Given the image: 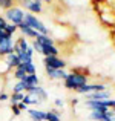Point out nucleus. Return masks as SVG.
Segmentation results:
<instances>
[{
    "label": "nucleus",
    "instance_id": "obj_17",
    "mask_svg": "<svg viewBox=\"0 0 115 121\" xmlns=\"http://www.w3.org/2000/svg\"><path fill=\"white\" fill-rule=\"evenodd\" d=\"M60 54V49L54 44V46H46V48H41V55L43 57H51V55H54V57H57Z\"/></svg>",
    "mask_w": 115,
    "mask_h": 121
},
{
    "label": "nucleus",
    "instance_id": "obj_19",
    "mask_svg": "<svg viewBox=\"0 0 115 121\" xmlns=\"http://www.w3.org/2000/svg\"><path fill=\"white\" fill-rule=\"evenodd\" d=\"M25 98V94L22 92V94H17V92H11V95H9V101H11V104H18L22 103Z\"/></svg>",
    "mask_w": 115,
    "mask_h": 121
},
{
    "label": "nucleus",
    "instance_id": "obj_10",
    "mask_svg": "<svg viewBox=\"0 0 115 121\" xmlns=\"http://www.w3.org/2000/svg\"><path fill=\"white\" fill-rule=\"evenodd\" d=\"M103 101V100H111V92L103 91V92H92V94L84 95V101Z\"/></svg>",
    "mask_w": 115,
    "mask_h": 121
},
{
    "label": "nucleus",
    "instance_id": "obj_4",
    "mask_svg": "<svg viewBox=\"0 0 115 121\" xmlns=\"http://www.w3.org/2000/svg\"><path fill=\"white\" fill-rule=\"evenodd\" d=\"M112 100H103V101H84V106L88 107L91 112H107L109 109H112Z\"/></svg>",
    "mask_w": 115,
    "mask_h": 121
},
{
    "label": "nucleus",
    "instance_id": "obj_12",
    "mask_svg": "<svg viewBox=\"0 0 115 121\" xmlns=\"http://www.w3.org/2000/svg\"><path fill=\"white\" fill-rule=\"evenodd\" d=\"M18 31H20V32L23 34V37H28V39H32V40H35L37 37L40 35V34H38L37 31H34L32 28H29L26 23H25V22L18 25Z\"/></svg>",
    "mask_w": 115,
    "mask_h": 121
},
{
    "label": "nucleus",
    "instance_id": "obj_1",
    "mask_svg": "<svg viewBox=\"0 0 115 121\" xmlns=\"http://www.w3.org/2000/svg\"><path fill=\"white\" fill-rule=\"evenodd\" d=\"M88 83H89V78H88V75H86V74L78 72V71H72L71 74H68V77H66L63 86H65L68 91H74L75 92L78 87L88 84Z\"/></svg>",
    "mask_w": 115,
    "mask_h": 121
},
{
    "label": "nucleus",
    "instance_id": "obj_3",
    "mask_svg": "<svg viewBox=\"0 0 115 121\" xmlns=\"http://www.w3.org/2000/svg\"><path fill=\"white\" fill-rule=\"evenodd\" d=\"M3 17L6 18V22L11 25H15L18 26L20 23H23V18H25V11L22 6H12L11 9L5 11V15Z\"/></svg>",
    "mask_w": 115,
    "mask_h": 121
},
{
    "label": "nucleus",
    "instance_id": "obj_29",
    "mask_svg": "<svg viewBox=\"0 0 115 121\" xmlns=\"http://www.w3.org/2000/svg\"><path fill=\"white\" fill-rule=\"evenodd\" d=\"M9 100V94L6 92H0V101H8Z\"/></svg>",
    "mask_w": 115,
    "mask_h": 121
},
{
    "label": "nucleus",
    "instance_id": "obj_18",
    "mask_svg": "<svg viewBox=\"0 0 115 121\" xmlns=\"http://www.w3.org/2000/svg\"><path fill=\"white\" fill-rule=\"evenodd\" d=\"M22 68L25 69V72H26V75H34L37 74V66L32 63H22Z\"/></svg>",
    "mask_w": 115,
    "mask_h": 121
},
{
    "label": "nucleus",
    "instance_id": "obj_15",
    "mask_svg": "<svg viewBox=\"0 0 115 121\" xmlns=\"http://www.w3.org/2000/svg\"><path fill=\"white\" fill-rule=\"evenodd\" d=\"M29 118L32 121H46V112L43 110H37V109H28L26 110Z\"/></svg>",
    "mask_w": 115,
    "mask_h": 121
},
{
    "label": "nucleus",
    "instance_id": "obj_24",
    "mask_svg": "<svg viewBox=\"0 0 115 121\" xmlns=\"http://www.w3.org/2000/svg\"><path fill=\"white\" fill-rule=\"evenodd\" d=\"M12 92H17V94H22V92H23V94H25V84H23V81H17V83H14Z\"/></svg>",
    "mask_w": 115,
    "mask_h": 121
},
{
    "label": "nucleus",
    "instance_id": "obj_27",
    "mask_svg": "<svg viewBox=\"0 0 115 121\" xmlns=\"http://www.w3.org/2000/svg\"><path fill=\"white\" fill-rule=\"evenodd\" d=\"M9 39H12V35H9L5 29L0 31V43H2V41H5V40H9Z\"/></svg>",
    "mask_w": 115,
    "mask_h": 121
},
{
    "label": "nucleus",
    "instance_id": "obj_34",
    "mask_svg": "<svg viewBox=\"0 0 115 121\" xmlns=\"http://www.w3.org/2000/svg\"><path fill=\"white\" fill-rule=\"evenodd\" d=\"M112 101H114V104H112V110L115 112V100H112Z\"/></svg>",
    "mask_w": 115,
    "mask_h": 121
},
{
    "label": "nucleus",
    "instance_id": "obj_30",
    "mask_svg": "<svg viewBox=\"0 0 115 121\" xmlns=\"http://www.w3.org/2000/svg\"><path fill=\"white\" fill-rule=\"evenodd\" d=\"M54 104H55L57 107H63V106H65V101H63V100H60V98H57V100L54 101Z\"/></svg>",
    "mask_w": 115,
    "mask_h": 121
},
{
    "label": "nucleus",
    "instance_id": "obj_23",
    "mask_svg": "<svg viewBox=\"0 0 115 121\" xmlns=\"http://www.w3.org/2000/svg\"><path fill=\"white\" fill-rule=\"evenodd\" d=\"M23 103L26 104V106H31V104H34V106H37V104H40V101L35 100V98H32L29 94H25V98H23Z\"/></svg>",
    "mask_w": 115,
    "mask_h": 121
},
{
    "label": "nucleus",
    "instance_id": "obj_32",
    "mask_svg": "<svg viewBox=\"0 0 115 121\" xmlns=\"http://www.w3.org/2000/svg\"><path fill=\"white\" fill-rule=\"evenodd\" d=\"M77 103H78V100H77V98H74V100H72V106H75Z\"/></svg>",
    "mask_w": 115,
    "mask_h": 121
},
{
    "label": "nucleus",
    "instance_id": "obj_5",
    "mask_svg": "<svg viewBox=\"0 0 115 121\" xmlns=\"http://www.w3.org/2000/svg\"><path fill=\"white\" fill-rule=\"evenodd\" d=\"M20 5L23 6L25 9H28V12L31 14H41L43 12V3L38 2V0H22Z\"/></svg>",
    "mask_w": 115,
    "mask_h": 121
},
{
    "label": "nucleus",
    "instance_id": "obj_2",
    "mask_svg": "<svg viewBox=\"0 0 115 121\" xmlns=\"http://www.w3.org/2000/svg\"><path fill=\"white\" fill-rule=\"evenodd\" d=\"M23 22H25V23H26L29 28H32L34 31H37L38 34H41V35H49V34H51V31L48 29L46 25H44L43 22H41L40 18L37 17V15L31 14V12H25Z\"/></svg>",
    "mask_w": 115,
    "mask_h": 121
},
{
    "label": "nucleus",
    "instance_id": "obj_25",
    "mask_svg": "<svg viewBox=\"0 0 115 121\" xmlns=\"http://www.w3.org/2000/svg\"><path fill=\"white\" fill-rule=\"evenodd\" d=\"M5 31L9 34V35H14V34L18 31V26H15V25H11V23H8V25H6V28H5Z\"/></svg>",
    "mask_w": 115,
    "mask_h": 121
},
{
    "label": "nucleus",
    "instance_id": "obj_28",
    "mask_svg": "<svg viewBox=\"0 0 115 121\" xmlns=\"http://www.w3.org/2000/svg\"><path fill=\"white\" fill-rule=\"evenodd\" d=\"M6 25H8V22H6V18L3 17V15H0V31H3L6 28Z\"/></svg>",
    "mask_w": 115,
    "mask_h": 121
},
{
    "label": "nucleus",
    "instance_id": "obj_35",
    "mask_svg": "<svg viewBox=\"0 0 115 121\" xmlns=\"http://www.w3.org/2000/svg\"><path fill=\"white\" fill-rule=\"evenodd\" d=\"M0 58H3V57H2V54H0Z\"/></svg>",
    "mask_w": 115,
    "mask_h": 121
},
{
    "label": "nucleus",
    "instance_id": "obj_36",
    "mask_svg": "<svg viewBox=\"0 0 115 121\" xmlns=\"http://www.w3.org/2000/svg\"><path fill=\"white\" fill-rule=\"evenodd\" d=\"M15 2H22V0H15Z\"/></svg>",
    "mask_w": 115,
    "mask_h": 121
},
{
    "label": "nucleus",
    "instance_id": "obj_22",
    "mask_svg": "<svg viewBox=\"0 0 115 121\" xmlns=\"http://www.w3.org/2000/svg\"><path fill=\"white\" fill-rule=\"evenodd\" d=\"M12 6H15V0H0V9H11Z\"/></svg>",
    "mask_w": 115,
    "mask_h": 121
},
{
    "label": "nucleus",
    "instance_id": "obj_11",
    "mask_svg": "<svg viewBox=\"0 0 115 121\" xmlns=\"http://www.w3.org/2000/svg\"><path fill=\"white\" fill-rule=\"evenodd\" d=\"M29 43L26 41V37H20V39L15 40V44H14V52L15 54H25L28 52V49H29Z\"/></svg>",
    "mask_w": 115,
    "mask_h": 121
},
{
    "label": "nucleus",
    "instance_id": "obj_14",
    "mask_svg": "<svg viewBox=\"0 0 115 121\" xmlns=\"http://www.w3.org/2000/svg\"><path fill=\"white\" fill-rule=\"evenodd\" d=\"M3 58H5L6 65H8L11 69H17L18 66L22 65L20 58H18V55H17L15 52H12V54H8V55H6V57H3Z\"/></svg>",
    "mask_w": 115,
    "mask_h": 121
},
{
    "label": "nucleus",
    "instance_id": "obj_31",
    "mask_svg": "<svg viewBox=\"0 0 115 121\" xmlns=\"http://www.w3.org/2000/svg\"><path fill=\"white\" fill-rule=\"evenodd\" d=\"M18 109H20L22 112H23V110H28V109H29V106H26V104H25L23 101H22V103H18Z\"/></svg>",
    "mask_w": 115,
    "mask_h": 121
},
{
    "label": "nucleus",
    "instance_id": "obj_8",
    "mask_svg": "<svg viewBox=\"0 0 115 121\" xmlns=\"http://www.w3.org/2000/svg\"><path fill=\"white\" fill-rule=\"evenodd\" d=\"M26 94H29L32 98H35V100H38L41 103V101H46L48 100V92L44 91L43 87H41L40 84L38 86H34V87H29L26 91Z\"/></svg>",
    "mask_w": 115,
    "mask_h": 121
},
{
    "label": "nucleus",
    "instance_id": "obj_26",
    "mask_svg": "<svg viewBox=\"0 0 115 121\" xmlns=\"http://www.w3.org/2000/svg\"><path fill=\"white\" fill-rule=\"evenodd\" d=\"M9 109H11V112H12V115L15 117V118H18V117H20V113H22V110L18 109V104H11V107H9Z\"/></svg>",
    "mask_w": 115,
    "mask_h": 121
},
{
    "label": "nucleus",
    "instance_id": "obj_9",
    "mask_svg": "<svg viewBox=\"0 0 115 121\" xmlns=\"http://www.w3.org/2000/svg\"><path fill=\"white\" fill-rule=\"evenodd\" d=\"M46 71V75L49 77V80H66L68 77V72L65 69H52V68H44Z\"/></svg>",
    "mask_w": 115,
    "mask_h": 121
},
{
    "label": "nucleus",
    "instance_id": "obj_33",
    "mask_svg": "<svg viewBox=\"0 0 115 121\" xmlns=\"http://www.w3.org/2000/svg\"><path fill=\"white\" fill-rule=\"evenodd\" d=\"M38 2H41V3H43V2H44V3H51L52 0H38Z\"/></svg>",
    "mask_w": 115,
    "mask_h": 121
},
{
    "label": "nucleus",
    "instance_id": "obj_6",
    "mask_svg": "<svg viewBox=\"0 0 115 121\" xmlns=\"http://www.w3.org/2000/svg\"><path fill=\"white\" fill-rule=\"evenodd\" d=\"M43 65H44V68H52V69H65L66 68V61L63 58H60L58 55L57 57H54V55L44 57Z\"/></svg>",
    "mask_w": 115,
    "mask_h": 121
},
{
    "label": "nucleus",
    "instance_id": "obj_13",
    "mask_svg": "<svg viewBox=\"0 0 115 121\" xmlns=\"http://www.w3.org/2000/svg\"><path fill=\"white\" fill-rule=\"evenodd\" d=\"M22 81H23V84H25V94H26V91L29 87H34V86H38V84H40V78L37 77V74L26 75V77H25Z\"/></svg>",
    "mask_w": 115,
    "mask_h": 121
},
{
    "label": "nucleus",
    "instance_id": "obj_16",
    "mask_svg": "<svg viewBox=\"0 0 115 121\" xmlns=\"http://www.w3.org/2000/svg\"><path fill=\"white\" fill-rule=\"evenodd\" d=\"M35 41H37L38 44H40L41 48H46V46H54V44H55L51 35H41V34H40V35H38L37 39H35Z\"/></svg>",
    "mask_w": 115,
    "mask_h": 121
},
{
    "label": "nucleus",
    "instance_id": "obj_20",
    "mask_svg": "<svg viewBox=\"0 0 115 121\" xmlns=\"http://www.w3.org/2000/svg\"><path fill=\"white\" fill-rule=\"evenodd\" d=\"M12 77H14L17 81H22L25 77H26V72H25V69L22 68V65L18 66L17 69H14V72H12Z\"/></svg>",
    "mask_w": 115,
    "mask_h": 121
},
{
    "label": "nucleus",
    "instance_id": "obj_7",
    "mask_svg": "<svg viewBox=\"0 0 115 121\" xmlns=\"http://www.w3.org/2000/svg\"><path fill=\"white\" fill-rule=\"evenodd\" d=\"M106 91V86L103 84V83H88V84L81 86V87L77 89V94H92V92H103Z\"/></svg>",
    "mask_w": 115,
    "mask_h": 121
},
{
    "label": "nucleus",
    "instance_id": "obj_21",
    "mask_svg": "<svg viewBox=\"0 0 115 121\" xmlns=\"http://www.w3.org/2000/svg\"><path fill=\"white\" fill-rule=\"evenodd\" d=\"M46 121H62L58 110H49V112H46Z\"/></svg>",
    "mask_w": 115,
    "mask_h": 121
}]
</instances>
